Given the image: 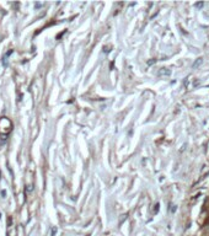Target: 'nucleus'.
Masks as SVG:
<instances>
[{
    "instance_id": "obj_1",
    "label": "nucleus",
    "mask_w": 209,
    "mask_h": 236,
    "mask_svg": "<svg viewBox=\"0 0 209 236\" xmlns=\"http://www.w3.org/2000/svg\"><path fill=\"white\" fill-rule=\"evenodd\" d=\"M202 61H203V59H202V58H199V60H197V61H196V63H194V64H193V66H194V68H196V66H197V65H199V64H201V63H202Z\"/></svg>"
},
{
    "instance_id": "obj_2",
    "label": "nucleus",
    "mask_w": 209,
    "mask_h": 236,
    "mask_svg": "<svg viewBox=\"0 0 209 236\" xmlns=\"http://www.w3.org/2000/svg\"><path fill=\"white\" fill-rule=\"evenodd\" d=\"M163 74H167V75H168V74H170V70H161V71L159 73V75H163Z\"/></svg>"
}]
</instances>
